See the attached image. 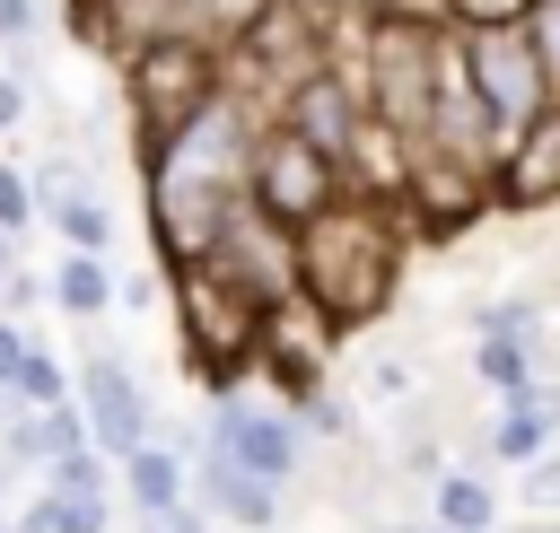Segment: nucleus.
I'll list each match as a JSON object with an SVG mask.
<instances>
[{
  "label": "nucleus",
  "instance_id": "obj_1",
  "mask_svg": "<svg viewBox=\"0 0 560 533\" xmlns=\"http://www.w3.org/2000/svg\"><path fill=\"white\" fill-rule=\"evenodd\" d=\"M254 131H262V114H254V105L236 96V79H228V96H219L210 114H192L184 131H166V140L140 149V157H149V236H158L166 271L210 262L219 227H228L236 201H245Z\"/></svg>",
  "mask_w": 560,
  "mask_h": 533
},
{
  "label": "nucleus",
  "instance_id": "obj_2",
  "mask_svg": "<svg viewBox=\"0 0 560 533\" xmlns=\"http://www.w3.org/2000/svg\"><path fill=\"white\" fill-rule=\"evenodd\" d=\"M394 280H402V201L341 192L332 210L298 227V297L332 332H359L368 315H385Z\"/></svg>",
  "mask_w": 560,
  "mask_h": 533
},
{
  "label": "nucleus",
  "instance_id": "obj_3",
  "mask_svg": "<svg viewBox=\"0 0 560 533\" xmlns=\"http://www.w3.org/2000/svg\"><path fill=\"white\" fill-rule=\"evenodd\" d=\"M446 26H438V9H385V17H368V61H359V96H368V114L411 149L420 131H429V105H438V79H446Z\"/></svg>",
  "mask_w": 560,
  "mask_h": 533
},
{
  "label": "nucleus",
  "instance_id": "obj_4",
  "mask_svg": "<svg viewBox=\"0 0 560 533\" xmlns=\"http://www.w3.org/2000/svg\"><path fill=\"white\" fill-rule=\"evenodd\" d=\"M262 323H271V306L245 280H228L219 262L175 271V332L210 384H245V367H262Z\"/></svg>",
  "mask_w": 560,
  "mask_h": 533
},
{
  "label": "nucleus",
  "instance_id": "obj_5",
  "mask_svg": "<svg viewBox=\"0 0 560 533\" xmlns=\"http://www.w3.org/2000/svg\"><path fill=\"white\" fill-rule=\"evenodd\" d=\"M219 96H228V61H219L210 35H166V44H140V52L122 61V105H131V122H140V149L166 140V131H184V122L210 114Z\"/></svg>",
  "mask_w": 560,
  "mask_h": 533
},
{
  "label": "nucleus",
  "instance_id": "obj_6",
  "mask_svg": "<svg viewBox=\"0 0 560 533\" xmlns=\"http://www.w3.org/2000/svg\"><path fill=\"white\" fill-rule=\"evenodd\" d=\"M341 192H350V175H341L315 140H298L280 114L254 131V157H245V201H254L262 218H280V227L298 236V227H306L315 210H332Z\"/></svg>",
  "mask_w": 560,
  "mask_h": 533
},
{
  "label": "nucleus",
  "instance_id": "obj_7",
  "mask_svg": "<svg viewBox=\"0 0 560 533\" xmlns=\"http://www.w3.org/2000/svg\"><path fill=\"white\" fill-rule=\"evenodd\" d=\"M455 52H464V79L481 87V105H490V122L508 131V149L560 105V87H551V70H542V52H534V35L525 26H490V35H455Z\"/></svg>",
  "mask_w": 560,
  "mask_h": 533
},
{
  "label": "nucleus",
  "instance_id": "obj_8",
  "mask_svg": "<svg viewBox=\"0 0 560 533\" xmlns=\"http://www.w3.org/2000/svg\"><path fill=\"white\" fill-rule=\"evenodd\" d=\"M70 384H79V411H88V437H96V454H140L149 437H158V402H149V384L114 358V350H88L79 367H70Z\"/></svg>",
  "mask_w": 560,
  "mask_h": 533
},
{
  "label": "nucleus",
  "instance_id": "obj_9",
  "mask_svg": "<svg viewBox=\"0 0 560 533\" xmlns=\"http://www.w3.org/2000/svg\"><path fill=\"white\" fill-rule=\"evenodd\" d=\"M298 140H315L332 166H350V149H359V131H368V96H359V79L341 70V61H315L306 79H289L280 87V105H271Z\"/></svg>",
  "mask_w": 560,
  "mask_h": 533
},
{
  "label": "nucleus",
  "instance_id": "obj_10",
  "mask_svg": "<svg viewBox=\"0 0 560 533\" xmlns=\"http://www.w3.org/2000/svg\"><path fill=\"white\" fill-rule=\"evenodd\" d=\"M201 437H219L245 472H262L271 489H289L298 481V463H306V428H298V411H262V402H219L210 411V428Z\"/></svg>",
  "mask_w": 560,
  "mask_h": 533
},
{
  "label": "nucleus",
  "instance_id": "obj_11",
  "mask_svg": "<svg viewBox=\"0 0 560 533\" xmlns=\"http://www.w3.org/2000/svg\"><path fill=\"white\" fill-rule=\"evenodd\" d=\"M192 498H201L219 524H236V533H271V524H280V489H271L262 472H245L219 437H201V454H192Z\"/></svg>",
  "mask_w": 560,
  "mask_h": 533
},
{
  "label": "nucleus",
  "instance_id": "obj_12",
  "mask_svg": "<svg viewBox=\"0 0 560 533\" xmlns=\"http://www.w3.org/2000/svg\"><path fill=\"white\" fill-rule=\"evenodd\" d=\"M79 446H96L79 402H44V411L0 419V454H9L18 472H52V463H61V454H79Z\"/></svg>",
  "mask_w": 560,
  "mask_h": 533
},
{
  "label": "nucleus",
  "instance_id": "obj_13",
  "mask_svg": "<svg viewBox=\"0 0 560 533\" xmlns=\"http://www.w3.org/2000/svg\"><path fill=\"white\" fill-rule=\"evenodd\" d=\"M551 428H560V384L551 376H534L525 393H499V419H490V454L499 463H542L551 454Z\"/></svg>",
  "mask_w": 560,
  "mask_h": 533
},
{
  "label": "nucleus",
  "instance_id": "obj_14",
  "mask_svg": "<svg viewBox=\"0 0 560 533\" xmlns=\"http://www.w3.org/2000/svg\"><path fill=\"white\" fill-rule=\"evenodd\" d=\"M499 201H516V210H542V201H560V105L508 149V166H499Z\"/></svg>",
  "mask_w": 560,
  "mask_h": 533
},
{
  "label": "nucleus",
  "instance_id": "obj_15",
  "mask_svg": "<svg viewBox=\"0 0 560 533\" xmlns=\"http://www.w3.org/2000/svg\"><path fill=\"white\" fill-rule=\"evenodd\" d=\"M114 472H122V498H131V516H175V507L192 498V463H184L166 437H149V446H140V454H122Z\"/></svg>",
  "mask_w": 560,
  "mask_h": 533
},
{
  "label": "nucleus",
  "instance_id": "obj_16",
  "mask_svg": "<svg viewBox=\"0 0 560 533\" xmlns=\"http://www.w3.org/2000/svg\"><path fill=\"white\" fill-rule=\"evenodd\" d=\"M52 306L96 323L105 306H122V280H114V253H61L52 262Z\"/></svg>",
  "mask_w": 560,
  "mask_h": 533
},
{
  "label": "nucleus",
  "instance_id": "obj_17",
  "mask_svg": "<svg viewBox=\"0 0 560 533\" xmlns=\"http://www.w3.org/2000/svg\"><path fill=\"white\" fill-rule=\"evenodd\" d=\"M429 524H446V533H499V498H490V481L446 463V472L429 481Z\"/></svg>",
  "mask_w": 560,
  "mask_h": 533
},
{
  "label": "nucleus",
  "instance_id": "obj_18",
  "mask_svg": "<svg viewBox=\"0 0 560 533\" xmlns=\"http://www.w3.org/2000/svg\"><path fill=\"white\" fill-rule=\"evenodd\" d=\"M44 218L61 227V245H70V253H114V210H105V192H96V183H79V192L44 201Z\"/></svg>",
  "mask_w": 560,
  "mask_h": 533
},
{
  "label": "nucleus",
  "instance_id": "obj_19",
  "mask_svg": "<svg viewBox=\"0 0 560 533\" xmlns=\"http://www.w3.org/2000/svg\"><path fill=\"white\" fill-rule=\"evenodd\" d=\"M18 533H114V498H61V489H35V507L18 516Z\"/></svg>",
  "mask_w": 560,
  "mask_h": 533
},
{
  "label": "nucleus",
  "instance_id": "obj_20",
  "mask_svg": "<svg viewBox=\"0 0 560 533\" xmlns=\"http://www.w3.org/2000/svg\"><path fill=\"white\" fill-rule=\"evenodd\" d=\"M472 376H481L490 393H525V384L542 376V358H534V341H508V332H481V341H472Z\"/></svg>",
  "mask_w": 560,
  "mask_h": 533
},
{
  "label": "nucleus",
  "instance_id": "obj_21",
  "mask_svg": "<svg viewBox=\"0 0 560 533\" xmlns=\"http://www.w3.org/2000/svg\"><path fill=\"white\" fill-rule=\"evenodd\" d=\"M289 411H298V428H306V437H332V446H350V437H359V402H350V393H332V384L298 393Z\"/></svg>",
  "mask_w": 560,
  "mask_h": 533
},
{
  "label": "nucleus",
  "instance_id": "obj_22",
  "mask_svg": "<svg viewBox=\"0 0 560 533\" xmlns=\"http://www.w3.org/2000/svg\"><path fill=\"white\" fill-rule=\"evenodd\" d=\"M438 9V26H455V35H490V26H525L534 17V0H429Z\"/></svg>",
  "mask_w": 560,
  "mask_h": 533
},
{
  "label": "nucleus",
  "instance_id": "obj_23",
  "mask_svg": "<svg viewBox=\"0 0 560 533\" xmlns=\"http://www.w3.org/2000/svg\"><path fill=\"white\" fill-rule=\"evenodd\" d=\"M44 402H79V384H70V367H61L52 350H26V367H18V411H44Z\"/></svg>",
  "mask_w": 560,
  "mask_h": 533
},
{
  "label": "nucleus",
  "instance_id": "obj_24",
  "mask_svg": "<svg viewBox=\"0 0 560 533\" xmlns=\"http://www.w3.org/2000/svg\"><path fill=\"white\" fill-rule=\"evenodd\" d=\"M35 218H44V201H35L26 166H0V227H9V236H26Z\"/></svg>",
  "mask_w": 560,
  "mask_h": 533
},
{
  "label": "nucleus",
  "instance_id": "obj_25",
  "mask_svg": "<svg viewBox=\"0 0 560 533\" xmlns=\"http://www.w3.org/2000/svg\"><path fill=\"white\" fill-rule=\"evenodd\" d=\"M44 297H52V271H9V280H0V315H9V323H26Z\"/></svg>",
  "mask_w": 560,
  "mask_h": 533
},
{
  "label": "nucleus",
  "instance_id": "obj_26",
  "mask_svg": "<svg viewBox=\"0 0 560 533\" xmlns=\"http://www.w3.org/2000/svg\"><path fill=\"white\" fill-rule=\"evenodd\" d=\"M472 323H481V332H508V341H534V297H499V306H481Z\"/></svg>",
  "mask_w": 560,
  "mask_h": 533
},
{
  "label": "nucleus",
  "instance_id": "obj_27",
  "mask_svg": "<svg viewBox=\"0 0 560 533\" xmlns=\"http://www.w3.org/2000/svg\"><path fill=\"white\" fill-rule=\"evenodd\" d=\"M516 498H525V507H542V516H560V454H542V463H525V481H516Z\"/></svg>",
  "mask_w": 560,
  "mask_h": 533
},
{
  "label": "nucleus",
  "instance_id": "obj_28",
  "mask_svg": "<svg viewBox=\"0 0 560 533\" xmlns=\"http://www.w3.org/2000/svg\"><path fill=\"white\" fill-rule=\"evenodd\" d=\"M525 35H534V52H542V70H551V87H560V0H534Z\"/></svg>",
  "mask_w": 560,
  "mask_h": 533
},
{
  "label": "nucleus",
  "instance_id": "obj_29",
  "mask_svg": "<svg viewBox=\"0 0 560 533\" xmlns=\"http://www.w3.org/2000/svg\"><path fill=\"white\" fill-rule=\"evenodd\" d=\"M359 384H368V402H402V393H411V367H402V358H368Z\"/></svg>",
  "mask_w": 560,
  "mask_h": 533
},
{
  "label": "nucleus",
  "instance_id": "obj_30",
  "mask_svg": "<svg viewBox=\"0 0 560 533\" xmlns=\"http://www.w3.org/2000/svg\"><path fill=\"white\" fill-rule=\"evenodd\" d=\"M44 35V0H0V44H35Z\"/></svg>",
  "mask_w": 560,
  "mask_h": 533
},
{
  "label": "nucleus",
  "instance_id": "obj_31",
  "mask_svg": "<svg viewBox=\"0 0 560 533\" xmlns=\"http://www.w3.org/2000/svg\"><path fill=\"white\" fill-rule=\"evenodd\" d=\"M26 350H35V332L0 315V384H18V367H26Z\"/></svg>",
  "mask_w": 560,
  "mask_h": 533
},
{
  "label": "nucleus",
  "instance_id": "obj_32",
  "mask_svg": "<svg viewBox=\"0 0 560 533\" xmlns=\"http://www.w3.org/2000/svg\"><path fill=\"white\" fill-rule=\"evenodd\" d=\"M140 533H210V507H201V498H184L175 516H140Z\"/></svg>",
  "mask_w": 560,
  "mask_h": 533
},
{
  "label": "nucleus",
  "instance_id": "obj_33",
  "mask_svg": "<svg viewBox=\"0 0 560 533\" xmlns=\"http://www.w3.org/2000/svg\"><path fill=\"white\" fill-rule=\"evenodd\" d=\"M18 122H26V87H18V79H0V131H18Z\"/></svg>",
  "mask_w": 560,
  "mask_h": 533
},
{
  "label": "nucleus",
  "instance_id": "obj_34",
  "mask_svg": "<svg viewBox=\"0 0 560 533\" xmlns=\"http://www.w3.org/2000/svg\"><path fill=\"white\" fill-rule=\"evenodd\" d=\"M9 271H18V236L0 227V280H9Z\"/></svg>",
  "mask_w": 560,
  "mask_h": 533
},
{
  "label": "nucleus",
  "instance_id": "obj_35",
  "mask_svg": "<svg viewBox=\"0 0 560 533\" xmlns=\"http://www.w3.org/2000/svg\"><path fill=\"white\" fill-rule=\"evenodd\" d=\"M0 419H18V384H0Z\"/></svg>",
  "mask_w": 560,
  "mask_h": 533
},
{
  "label": "nucleus",
  "instance_id": "obj_36",
  "mask_svg": "<svg viewBox=\"0 0 560 533\" xmlns=\"http://www.w3.org/2000/svg\"><path fill=\"white\" fill-rule=\"evenodd\" d=\"M9 481H26V472H18V463H9V454H0V498H9Z\"/></svg>",
  "mask_w": 560,
  "mask_h": 533
},
{
  "label": "nucleus",
  "instance_id": "obj_37",
  "mask_svg": "<svg viewBox=\"0 0 560 533\" xmlns=\"http://www.w3.org/2000/svg\"><path fill=\"white\" fill-rule=\"evenodd\" d=\"M376 533H429V524H376Z\"/></svg>",
  "mask_w": 560,
  "mask_h": 533
},
{
  "label": "nucleus",
  "instance_id": "obj_38",
  "mask_svg": "<svg viewBox=\"0 0 560 533\" xmlns=\"http://www.w3.org/2000/svg\"><path fill=\"white\" fill-rule=\"evenodd\" d=\"M429 533H446V524H429Z\"/></svg>",
  "mask_w": 560,
  "mask_h": 533
},
{
  "label": "nucleus",
  "instance_id": "obj_39",
  "mask_svg": "<svg viewBox=\"0 0 560 533\" xmlns=\"http://www.w3.org/2000/svg\"><path fill=\"white\" fill-rule=\"evenodd\" d=\"M0 533H18V524H0Z\"/></svg>",
  "mask_w": 560,
  "mask_h": 533
}]
</instances>
